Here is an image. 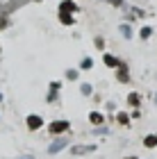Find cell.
I'll list each match as a JSON object with an SVG mask.
<instances>
[{
  "instance_id": "44dd1931",
  "label": "cell",
  "mask_w": 157,
  "mask_h": 159,
  "mask_svg": "<svg viewBox=\"0 0 157 159\" xmlns=\"http://www.w3.org/2000/svg\"><path fill=\"white\" fill-rule=\"evenodd\" d=\"M121 2H123V0H112V5H116V7H118Z\"/></svg>"
},
{
  "instance_id": "3957f363",
  "label": "cell",
  "mask_w": 157,
  "mask_h": 159,
  "mask_svg": "<svg viewBox=\"0 0 157 159\" xmlns=\"http://www.w3.org/2000/svg\"><path fill=\"white\" fill-rule=\"evenodd\" d=\"M116 80H118V82H130V68H127V64H123V61H121L118 64V68H116Z\"/></svg>"
},
{
  "instance_id": "d4e9b609",
  "label": "cell",
  "mask_w": 157,
  "mask_h": 159,
  "mask_svg": "<svg viewBox=\"0 0 157 159\" xmlns=\"http://www.w3.org/2000/svg\"><path fill=\"white\" fill-rule=\"evenodd\" d=\"M23 159H30V157H23Z\"/></svg>"
},
{
  "instance_id": "7a4b0ae2",
  "label": "cell",
  "mask_w": 157,
  "mask_h": 159,
  "mask_svg": "<svg viewBox=\"0 0 157 159\" xmlns=\"http://www.w3.org/2000/svg\"><path fill=\"white\" fill-rule=\"evenodd\" d=\"M25 123H27V129H32V132H37V129L44 127V118H41L39 114H30V116L25 118Z\"/></svg>"
},
{
  "instance_id": "8fae6325",
  "label": "cell",
  "mask_w": 157,
  "mask_h": 159,
  "mask_svg": "<svg viewBox=\"0 0 157 159\" xmlns=\"http://www.w3.org/2000/svg\"><path fill=\"white\" fill-rule=\"evenodd\" d=\"M144 146H146V148H157V134L144 136Z\"/></svg>"
},
{
  "instance_id": "ba28073f",
  "label": "cell",
  "mask_w": 157,
  "mask_h": 159,
  "mask_svg": "<svg viewBox=\"0 0 157 159\" xmlns=\"http://www.w3.org/2000/svg\"><path fill=\"white\" fill-rule=\"evenodd\" d=\"M127 105H130V107H134V109H137V107L141 105V96H139L137 91H132L130 96H127Z\"/></svg>"
},
{
  "instance_id": "7c38bea8",
  "label": "cell",
  "mask_w": 157,
  "mask_h": 159,
  "mask_svg": "<svg viewBox=\"0 0 157 159\" xmlns=\"http://www.w3.org/2000/svg\"><path fill=\"white\" fill-rule=\"evenodd\" d=\"M139 37L144 39V41H146V39H150V37H153V27H150V25H144V27L139 30Z\"/></svg>"
},
{
  "instance_id": "52a82bcc",
  "label": "cell",
  "mask_w": 157,
  "mask_h": 159,
  "mask_svg": "<svg viewBox=\"0 0 157 159\" xmlns=\"http://www.w3.org/2000/svg\"><path fill=\"white\" fill-rule=\"evenodd\" d=\"M59 23H62V25H73V23H75L73 14H68V11H59Z\"/></svg>"
},
{
  "instance_id": "603a6c76",
  "label": "cell",
  "mask_w": 157,
  "mask_h": 159,
  "mask_svg": "<svg viewBox=\"0 0 157 159\" xmlns=\"http://www.w3.org/2000/svg\"><path fill=\"white\" fill-rule=\"evenodd\" d=\"M127 159H137V157H127Z\"/></svg>"
},
{
  "instance_id": "5b68a950",
  "label": "cell",
  "mask_w": 157,
  "mask_h": 159,
  "mask_svg": "<svg viewBox=\"0 0 157 159\" xmlns=\"http://www.w3.org/2000/svg\"><path fill=\"white\" fill-rule=\"evenodd\" d=\"M103 64H105L107 68H118L121 59H118L116 55H112V52H105V55H103Z\"/></svg>"
},
{
  "instance_id": "e0dca14e",
  "label": "cell",
  "mask_w": 157,
  "mask_h": 159,
  "mask_svg": "<svg viewBox=\"0 0 157 159\" xmlns=\"http://www.w3.org/2000/svg\"><path fill=\"white\" fill-rule=\"evenodd\" d=\"M80 91H82V96H91V93H94V86H91V84H87V82H84V84L80 86Z\"/></svg>"
},
{
  "instance_id": "9a60e30c",
  "label": "cell",
  "mask_w": 157,
  "mask_h": 159,
  "mask_svg": "<svg viewBox=\"0 0 157 159\" xmlns=\"http://www.w3.org/2000/svg\"><path fill=\"white\" fill-rule=\"evenodd\" d=\"M118 30H121V34H123L125 39H132V27L130 25H121Z\"/></svg>"
},
{
  "instance_id": "6da1fadb",
  "label": "cell",
  "mask_w": 157,
  "mask_h": 159,
  "mask_svg": "<svg viewBox=\"0 0 157 159\" xmlns=\"http://www.w3.org/2000/svg\"><path fill=\"white\" fill-rule=\"evenodd\" d=\"M48 129H50V134H64V132L71 129V123L68 120H53L48 125Z\"/></svg>"
},
{
  "instance_id": "8992f818",
  "label": "cell",
  "mask_w": 157,
  "mask_h": 159,
  "mask_svg": "<svg viewBox=\"0 0 157 159\" xmlns=\"http://www.w3.org/2000/svg\"><path fill=\"white\" fill-rule=\"evenodd\" d=\"M59 11H68V14H75L77 11V5L73 0H62L59 2Z\"/></svg>"
},
{
  "instance_id": "277c9868",
  "label": "cell",
  "mask_w": 157,
  "mask_h": 159,
  "mask_svg": "<svg viewBox=\"0 0 157 159\" xmlns=\"http://www.w3.org/2000/svg\"><path fill=\"white\" fill-rule=\"evenodd\" d=\"M66 143H68V139H66V136H62V139H57V141H53V143H50L48 152H50V155H57L59 150H64V148H66Z\"/></svg>"
},
{
  "instance_id": "d6986e66",
  "label": "cell",
  "mask_w": 157,
  "mask_h": 159,
  "mask_svg": "<svg viewBox=\"0 0 157 159\" xmlns=\"http://www.w3.org/2000/svg\"><path fill=\"white\" fill-rule=\"evenodd\" d=\"M7 25H9V18L2 16V18H0V27H7Z\"/></svg>"
},
{
  "instance_id": "ffe728a7",
  "label": "cell",
  "mask_w": 157,
  "mask_h": 159,
  "mask_svg": "<svg viewBox=\"0 0 157 159\" xmlns=\"http://www.w3.org/2000/svg\"><path fill=\"white\" fill-rule=\"evenodd\" d=\"M59 86H62L59 82H53V84H50V91H57V89H59Z\"/></svg>"
},
{
  "instance_id": "7402d4cb",
  "label": "cell",
  "mask_w": 157,
  "mask_h": 159,
  "mask_svg": "<svg viewBox=\"0 0 157 159\" xmlns=\"http://www.w3.org/2000/svg\"><path fill=\"white\" fill-rule=\"evenodd\" d=\"M32 2H41V0H32Z\"/></svg>"
},
{
  "instance_id": "cb8c5ba5",
  "label": "cell",
  "mask_w": 157,
  "mask_h": 159,
  "mask_svg": "<svg viewBox=\"0 0 157 159\" xmlns=\"http://www.w3.org/2000/svg\"><path fill=\"white\" fill-rule=\"evenodd\" d=\"M0 100H2V93H0Z\"/></svg>"
},
{
  "instance_id": "5bb4252c",
  "label": "cell",
  "mask_w": 157,
  "mask_h": 159,
  "mask_svg": "<svg viewBox=\"0 0 157 159\" xmlns=\"http://www.w3.org/2000/svg\"><path fill=\"white\" fill-rule=\"evenodd\" d=\"M116 120L121 123V125H125V127L130 125V116H127L125 111H118V114H116Z\"/></svg>"
},
{
  "instance_id": "ac0fdd59",
  "label": "cell",
  "mask_w": 157,
  "mask_h": 159,
  "mask_svg": "<svg viewBox=\"0 0 157 159\" xmlns=\"http://www.w3.org/2000/svg\"><path fill=\"white\" fill-rule=\"evenodd\" d=\"M94 43H96V48H98V50H105V41H103V37H96Z\"/></svg>"
},
{
  "instance_id": "30bf717a",
  "label": "cell",
  "mask_w": 157,
  "mask_h": 159,
  "mask_svg": "<svg viewBox=\"0 0 157 159\" xmlns=\"http://www.w3.org/2000/svg\"><path fill=\"white\" fill-rule=\"evenodd\" d=\"M89 120L94 123V125H103V123H105V116H103L100 111H94V114H89Z\"/></svg>"
},
{
  "instance_id": "2e32d148",
  "label": "cell",
  "mask_w": 157,
  "mask_h": 159,
  "mask_svg": "<svg viewBox=\"0 0 157 159\" xmlns=\"http://www.w3.org/2000/svg\"><path fill=\"white\" fill-rule=\"evenodd\" d=\"M77 77H80V70L77 68H68L66 70V80H77Z\"/></svg>"
},
{
  "instance_id": "4fadbf2b",
  "label": "cell",
  "mask_w": 157,
  "mask_h": 159,
  "mask_svg": "<svg viewBox=\"0 0 157 159\" xmlns=\"http://www.w3.org/2000/svg\"><path fill=\"white\" fill-rule=\"evenodd\" d=\"M91 68H94V59H91V57H84L80 61V70H91Z\"/></svg>"
},
{
  "instance_id": "9c48e42d",
  "label": "cell",
  "mask_w": 157,
  "mask_h": 159,
  "mask_svg": "<svg viewBox=\"0 0 157 159\" xmlns=\"http://www.w3.org/2000/svg\"><path fill=\"white\" fill-rule=\"evenodd\" d=\"M96 146H75V148H71V152L73 155H84V152H94Z\"/></svg>"
}]
</instances>
